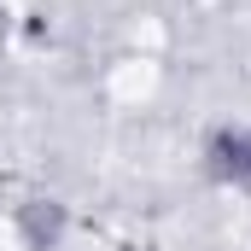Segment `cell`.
Returning a JSON list of instances; mask_svg holds the SVG:
<instances>
[{"label":"cell","instance_id":"cell-1","mask_svg":"<svg viewBox=\"0 0 251 251\" xmlns=\"http://www.w3.org/2000/svg\"><path fill=\"white\" fill-rule=\"evenodd\" d=\"M204 164H210L216 181L251 193V123H222L204 140Z\"/></svg>","mask_w":251,"mask_h":251},{"label":"cell","instance_id":"cell-2","mask_svg":"<svg viewBox=\"0 0 251 251\" xmlns=\"http://www.w3.org/2000/svg\"><path fill=\"white\" fill-rule=\"evenodd\" d=\"M24 234H29V246H35V251H47V246L64 234V210L53 204V199H35V204L24 210Z\"/></svg>","mask_w":251,"mask_h":251}]
</instances>
